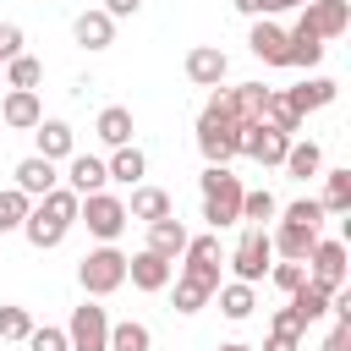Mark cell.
I'll list each match as a JSON object with an SVG mask.
<instances>
[{
    "label": "cell",
    "instance_id": "1",
    "mask_svg": "<svg viewBox=\"0 0 351 351\" xmlns=\"http://www.w3.org/2000/svg\"><path fill=\"white\" fill-rule=\"evenodd\" d=\"M197 154H203L208 165H230V159L241 154V126H236V115H230V88H214V93H208V104H203V115H197Z\"/></svg>",
    "mask_w": 351,
    "mask_h": 351
},
{
    "label": "cell",
    "instance_id": "2",
    "mask_svg": "<svg viewBox=\"0 0 351 351\" xmlns=\"http://www.w3.org/2000/svg\"><path fill=\"white\" fill-rule=\"evenodd\" d=\"M77 203H82V197H77L71 186H49V192H44V197L27 208V219H22V236H27L38 252L60 247V241H66V230L77 225Z\"/></svg>",
    "mask_w": 351,
    "mask_h": 351
},
{
    "label": "cell",
    "instance_id": "3",
    "mask_svg": "<svg viewBox=\"0 0 351 351\" xmlns=\"http://www.w3.org/2000/svg\"><path fill=\"white\" fill-rule=\"evenodd\" d=\"M197 186H203V219L214 225V230H225V225H236L241 219V176H230V165H208L203 176H197Z\"/></svg>",
    "mask_w": 351,
    "mask_h": 351
},
{
    "label": "cell",
    "instance_id": "4",
    "mask_svg": "<svg viewBox=\"0 0 351 351\" xmlns=\"http://www.w3.org/2000/svg\"><path fill=\"white\" fill-rule=\"evenodd\" d=\"M77 280H82V291L88 296H110V291H121L126 285V252L121 247H93L82 263H77Z\"/></svg>",
    "mask_w": 351,
    "mask_h": 351
},
{
    "label": "cell",
    "instance_id": "5",
    "mask_svg": "<svg viewBox=\"0 0 351 351\" xmlns=\"http://www.w3.org/2000/svg\"><path fill=\"white\" fill-rule=\"evenodd\" d=\"M77 219H82L99 241H115V236L126 230V203H121L115 192H88V197L77 203Z\"/></svg>",
    "mask_w": 351,
    "mask_h": 351
},
{
    "label": "cell",
    "instance_id": "6",
    "mask_svg": "<svg viewBox=\"0 0 351 351\" xmlns=\"http://www.w3.org/2000/svg\"><path fill=\"white\" fill-rule=\"evenodd\" d=\"M269 263H274L269 230H263V225H247V230H241V241H236V252H230V269H236V280L258 285V280L269 274Z\"/></svg>",
    "mask_w": 351,
    "mask_h": 351
},
{
    "label": "cell",
    "instance_id": "7",
    "mask_svg": "<svg viewBox=\"0 0 351 351\" xmlns=\"http://www.w3.org/2000/svg\"><path fill=\"white\" fill-rule=\"evenodd\" d=\"M66 340H71V351H110V313H104V307H93V302L71 307Z\"/></svg>",
    "mask_w": 351,
    "mask_h": 351
},
{
    "label": "cell",
    "instance_id": "8",
    "mask_svg": "<svg viewBox=\"0 0 351 351\" xmlns=\"http://www.w3.org/2000/svg\"><path fill=\"white\" fill-rule=\"evenodd\" d=\"M307 280L324 285V291H340V285H346V241H313V252H307Z\"/></svg>",
    "mask_w": 351,
    "mask_h": 351
},
{
    "label": "cell",
    "instance_id": "9",
    "mask_svg": "<svg viewBox=\"0 0 351 351\" xmlns=\"http://www.w3.org/2000/svg\"><path fill=\"white\" fill-rule=\"evenodd\" d=\"M285 148H291V137H285V132H274L269 121L241 126V154H247V159H258V165H280V159H285Z\"/></svg>",
    "mask_w": 351,
    "mask_h": 351
},
{
    "label": "cell",
    "instance_id": "10",
    "mask_svg": "<svg viewBox=\"0 0 351 351\" xmlns=\"http://www.w3.org/2000/svg\"><path fill=\"white\" fill-rule=\"evenodd\" d=\"M225 71H230V60H225L219 44H197V49H186V82H197V88H219Z\"/></svg>",
    "mask_w": 351,
    "mask_h": 351
},
{
    "label": "cell",
    "instance_id": "11",
    "mask_svg": "<svg viewBox=\"0 0 351 351\" xmlns=\"http://www.w3.org/2000/svg\"><path fill=\"white\" fill-rule=\"evenodd\" d=\"M247 49L263 60V66H285V27L280 22H269V16H252V33H247Z\"/></svg>",
    "mask_w": 351,
    "mask_h": 351
},
{
    "label": "cell",
    "instance_id": "12",
    "mask_svg": "<svg viewBox=\"0 0 351 351\" xmlns=\"http://www.w3.org/2000/svg\"><path fill=\"white\" fill-rule=\"evenodd\" d=\"M170 274H176V263L170 258H159V252H137V258H126V280L137 285V291H165L170 285Z\"/></svg>",
    "mask_w": 351,
    "mask_h": 351
},
{
    "label": "cell",
    "instance_id": "13",
    "mask_svg": "<svg viewBox=\"0 0 351 351\" xmlns=\"http://www.w3.org/2000/svg\"><path fill=\"white\" fill-rule=\"evenodd\" d=\"M302 16L313 22V33H318V38H340V33L351 27V0H307V5H302Z\"/></svg>",
    "mask_w": 351,
    "mask_h": 351
},
{
    "label": "cell",
    "instance_id": "14",
    "mask_svg": "<svg viewBox=\"0 0 351 351\" xmlns=\"http://www.w3.org/2000/svg\"><path fill=\"white\" fill-rule=\"evenodd\" d=\"M0 121H5L11 132H33V126L44 121L38 93H33V88H11V93H5V104H0Z\"/></svg>",
    "mask_w": 351,
    "mask_h": 351
},
{
    "label": "cell",
    "instance_id": "15",
    "mask_svg": "<svg viewBox=\"0 0 351 351\" xmlns=\"http://www.w3.org/2000/svg\"><path fill=\"white\" fill-rule=\"evenodd\" d=\"M285 44H291V49H285V66H302V71H307V66H318V60H324V38L313 33V22H307V16H296V27L285 33Z\"/></svg>",
    "mask_w": 351,
    "mask_h": 351
},
{
    "label": "cell",
    "instance_id": "16",
    "mask_svg": "<svg viewBox=\"0 0 351 351\" xmlns=\"http://www.w3.org/2000/svg\"><path fill=\"white\" fill-rule=\"evenodd\" d=\"M104 181H110L104 159H93V154H71V159H66V186H71L77 197H88V192H104Z\"/></svg>",
    "mask_w": 351,
    "mask_h": 351
},
{
    "label": "cell",
    "instance_id": "17",
    "mask_svg": "<svg viewBox=\"0 0 351 351\" xmlns=\"http://www.w3.org/2000/svg\"><path fill=\"white\" fill-rule=\"evenodd\" d=\"M71 33H77V44L82 49H110L115 44V16L99 5V11H82L77 22H71Z\"/></svg>",
    "mask_w": 351,
    "mask_h": 351
},
{
    "label": "cell",
    "instance_id": "18",
    "mask_svg": "<svg viewBox=\"0 0 351 351\" xmlns=\"http://www.w3.org/2000/svg\"><path fill=\"white\" fill-rule=\"evenodd\" d=\"M49 186H60V170H55V159L33 154V159H22V165H16V192H27V197H44Z\"/></svg>",
    "mask_w": 351,
    "mask_h": 351
},
{
    "label": "cell",
    "instance_id": "19",
    "mask_svg": "<svg viewBox=\"0 0 351 351\" xmlns=\"http://www.w3.org/2000/svg\"><path fill=\"white\" fill-rule=\"evenodd\" d=\"M165 214H176V203H170V192L165 186H132V203H126V219H143V225H154V219H165Z\"/></svg>",
    "mask_w": 351,
    "mask_h": 351
},
{
    "label": "cell",
    "instance_id": "20",
    "mask_svg": "<svg viewBox=\"0 0 351 351\" xmlns=\"http://www.w3.org/2000/svg\"><path fill=\"white\" fill-rule=\"evenodd\" d=\"M313 241H318V230H313V225H291V219H280V230L269 236V247H274L280 258H291V263H307Z\"/></svg>",
    "mask_w": 351,
    "mask_h": 351
},
{
    "label": "cell",
    "instance_id": "21",
    "mask_svg": "<svg viewBox=\"0 0 351 351\" xmlns=\"http://www.w3.org/2000/svg\"><path fill=\"white\" fill-rule=\"evenodd\" d=\"M93 137H99L104 148H126V143H132V110H126V104H104L99 121H93Z\"/></svg>",
    "mask_w": 351,
    "mask_h": 351
},
{
    "label": "cell",
    "instance_id": "22",
    "mask_svg": "<svg viewBox=\"0 0 351 351\" xmlns=\"http://www.w3.org/2000/svg\"><path fill=\"white\" fill-rule=\"evenodd\" d=\"M33 137H38V154H44V159H55V165L77 154V132H71L66 121H38V126H33Z\"/></svg>",
    "mask_w": 351,
    "mask_h": 351
},
{
    "label": "cell",
    "instance_id": "23",
    "mask_svg": "<svg viewBox=\"0 0 351 351\" xmlns=\"http://www.w3.org/2000/svg\"><path fill=\"white\" fill-rule=\"evenodd\" d=\"M148 252H159V258H170V263H176V258L186 252V225H181L176 214L154 219V225H148Z\"/></svg>",
    "mask_w": 351,
    "mask_h": 351
},
{
    "label": "cell",
    "instance_id": "24",
    "mask_svg": "<svg viewBox=\"0 0 351 351\" xmlns=\"http://www.w3.org/2000/svg\"><path fill=\"white\" fill-rule=\"evenodd\" d=\"M335 93H340V82H329V77H307V82H296L285 99L296 104V115H307V110H324V104H335Z\"/></svg>",
    "mask_w": 351,
    "mask_h": 351
},
{
    "label": "cell",
    "instance_id": "25",
    "mask_svg": "<svg viewBox=\"0 0 351 351\" xmlns=\"http://www.w3.org/2000/svg\"><path fill=\"white\" fill-rule=\"evenodd\" d=\"M263 99H269L263 82H241V88H230V115H236V126L263 121Z\"/></svg>",
    "mask_w": 351,
    "mask_h": 351
},
{
    "label": "cell",
    "instance_id": "26",
    "mask_svg": "<svg viewBox=\"0 0 351 351\" xmlns=\"http://www.w3.org/2000/svg\"><path fill=\"white\" fill-rule=\"evenodd\" d=\"M280 165H285L296 181H307V176H318V170H324V148H318V143H296V137H291V148H285V159H280Z\"/></svg>",
    "mask_w": 351,
    "mask_h": 351
},
{
    "label": "cell",
    "instance_id": "27",
    "mask_svg": "<svg viewBox=\"0 0 351 351\" xmlns=\"http://www.w3.org/2000/svg\"><path fill=\"white\" fill-rule=\"evenodd\" d=\"M104 170H110V181H121V186H137V181H143V170H148V159H143V148H132V143H126V148H115V154H110V165H104Z\"/></svg>",
    "mask_w": 351,
    "mask_h": 351
},
{
    "label": "cell",
    "instance_id": "28",
    "mask_svg": "<svg viewBox=\"0 0 351 351\" xmlns=\"http://www.w3.org/2000/svg\"><path fill=\"white\" fill-rule=\"evenodd\" d=\"M214 296H219V313H225V318H236V324H241V318H252V307H258V296H252V285H247V280H230V285H219Z\"/></svg>",
    "mask_w": 351,
    "mask_h": 351
},
{
    "label": "cell",
    "instance_id": "29",
    "mask_svg": "<svg viewBox=\"0 0 351 351\" xmlns=\"http://www.w3.org/2000/svg\"><path fill=\"white\" fill-rule=\"evenodd\" d=\"M263 121H269L274 132H285V137H296V132H302V115H296V104H291L285 93H274V88H269V99H263Z\"/></svg>",
    "mask_w": 351,
    "mask_h": 351
},
{
    "label": "cell",
    "instance_id": "30",
    "mask_svg": "<svg viewBox=\"0 0 351 351\" xmlns=\"http://www.w3.org/2000/svg\"><path fill=\"white\" fill-rule=\"evenodd\" d=\"M291 307H296V318H302V324H313V318H324V313H329V291H324V285H313V280H302V285L291 291Z\"/></svg>",
    "mask_w": 351,
    "mask_h": 351
},
{
    "label": "cell",
    "instance_id": "31",
    "mask_svg": "<svg viewBox=\"0 0 351 351\" xmlns=\"http://www.w3.org/2000/svg\"><path fill=\"white\" fill-rule=\"evenodd\" d=\"M148 346H154L148 324H137V318H121V324H110V351H148Z\"/></svg>",
    "mask_w": 351,
    "mask_h": 351
},
{
    "label": "cell",
    "instance_id": "32",
    "mask_svg": "<svg viewBox=\"0 0 351 351\" xmlns=\"http://www.w3.org/2000/svg\"><path fill=\"white\" fill-rule=\"evenodd\" d=\"M318 203H324V214H346V208H351V170H329Z\"/></svg>",
    "mask_w": 351,
    "mask_h": 351
},
{
    "label": "cell",
    "instance_id": "33",
    "mask_svg": "<svg viewBox=\"0 0 351 351\" xmlns=\"http://www.w3.org/2000/svg\"><path fill=\"white\" fill-rule=\"evenodd\" d=\"M27 208H33V197L16 192V186H5V192H0V236H5V230H22Z\"/></svg>",
    "mask_w": 351,
    "mask_h": 351
},
{
    "label": "cell",
    "instance_id": "34",
    "mask_svg": "<svg viewBox=\"0 0 351 351\" xmlns=\"http://www.w3.org/2000/svg\"><path fill=\"white\" fill-rule=\"evenodd\" d=\"M274 214H280L274 192H263V186H258V192H241V219H247V225H263V219H274Z\"/></svg>",
    "mask_w": 351,
    "mask_h": 351
},
{
    "label": "cell",
    "instance_id": "35",
    "mask_svg": "<svg viewBox=\"0 0 351 351\" xmlns=\"http://www.w3.org/2000/svg\"><path fill=\"white\" fill-rule=\"evenodd\" d=\"M5 77H11V88H38V82H44V66H38L33 55H11V60H5Z\"/></svg>",
    "mask_w": 351,
    "mask_h": 351
},
{
    "label": "cell",
    "instance_id": "36",
    "mask_svg": "<svg viewBox=\"0 0 351 351\" xmlns=\"http://www.w3.org/2000/svg\"><path fill=\"white\" fill-rule=\"evenodd\" d=\"M208 296H214V291H208L203 280H192V274H181V280H176V313H197Z\"/></svg>",
    "mask_w": 351,
    "mask_h": 351
},
{
    "label": "cell",
    "instance_id": "37",
    "mask_svg": "<svg viewBox=\"0 0 351 351\" xmlns=\"http://www.w3.org/2000/svg\"><path fill=\"white\" fill-rule=\"evenodd\" d=\"M27 335H33L27 307H0V346H5V340H27Z\"/></svg>",
    "mask_w": 351,
    "mask_h": 351
},
{
    "label": "cell",
    "instance_id": "38",
    "mask_svg": "<svg viewBox=\"0 0 351 351\" xmlns=\"http://www.w3.org/2000/svg\"><path fill=\"white\" fill-rule=\"evenodd\" d=\"M269 280H274V285L291 296V291L307 280V263H291V258H280V263H269Z\"/></svg>",
    "mask_w": 351,
    "mask_h": 351
},
{
    "label": "cell",
    "instance_id": "39",
    "mask_svg": "<svg viewBox=\"0 0 351 351\" xmlns=\"http://www.w3.org/2000/svg\"><path fill=\"white\" fill-rule=\"evenodd\" d=\"M285 219H291V225H313V230H318V225H324V203H318V197H296V203L285 208Z\"/></svg>",
    "mask_w": 351,
    "mask_h": 351
},
{
    "label": "cell",
    "instance_id": "40",
    "mask_svg": "<svg viewBox=\"0 0 351 351\" xmlns=\"http://www.w3.org/2000/svg\"><path fill=\"white\" fill-rule=\"evenodd\" d=\"M22 346H27V351H71L66 329H49V324H44V329H33V335H27Z\"/></svg>",
    "mask_w": 351,
    "mask_h": 351
},
{
    "label": "cell",
    "instance_id": "41",
    "mask_svg": "<svg viewBox=\"0 0 351 351\" xmlns=\"http://www.w3.org/2000/svg\"><path fill=\"white\" fill-rule=\"evenodd\" d=\"M11 55H22V27H16V22H0V66H5Z\"/></svg>",
    "mask_w": 351,
    "mask_h": 351
},
{
    "label": "cell",
    "instance_id": "42",
    "mask_svg": "<svg viewBox=\"0 0 351 351\" xmlns=\"http://www.w3.org/2000/svg\"><path fill=\"white\" fill-rule=\"evenodd\" d=\"M302 329H307V324L296 318V307H280V313H274V335H296V340H302Z\"/></svg>",
    "mask_w": 351,
    "mask_h": 351
},
{
    "label": "cell",
    "instance_id": "43",
    "mask_svg": "<svg viewBox=\"0 0 351 351\" xmlns=\"http://www.w3.org/2000/svg\"><path fill=\"white\" fill-rule=\"evenodd\" d=\"M318 351H351V324H335L329 335H324V346Z\"/></svg>",
    "mask_w": 351,
    "mask_h": 351
},
{
    "label": "cell",
    "instance_id": "44",
    "mask_svg": "<svg viewBox=\"0 0 351 351\" xmlns=\"http://www.w3.org/2000/svg\"><path fill=\"white\" fill-rule=\"evenodd\" d=\"M263 351H302V346H296V335H269Z\"/></svg>",
    "mask_w": 351,
    "mask_h": 351
},
{
    "label": "cell",
    "instance_id": "45",
    "mask_svg": "<svg viewBox=\"0 0 351 351\" xmlns=\"http://www.w3.org/2000/svg\"><path fill=\"white\" fill-rule=\"evenodd\" d=\"M137 5H143V0H104V11H110V16H132Z\"/></svg>",
    "mask_w": 351,
    "mask_h": 351
},
{
    "label": "cell",
    "instance_id": "46",
    "mask_svg": "<svg viewBox=\"0 0 351 351\" xmlns=\"http://www.w3.org/2000/svg\"><path fill=\"white\" fill-rule=\"evenodd\" d=\"M241 16H269V0H236Z\"/></svg>",
    "mask_w": 351,
    "mask_h": 351
},
{
    "label": "cell",
    "instance_id": "47",
    "mask_svg": "<svg viewBox=\"0 0 351 351\" xmlns=\"http://www.w3.org/2000/svg\"><path fill=\"white\" fill-rule=\"evenodd\" d=\"M307 0H269V11H302Z\"/></svg>",
    "mask_w": 351,
    "mask_h": 351
},
{
    "label": "cell",
    "instance_id": "48",
    "mask_svg": "<svg viewBox=\"0 0 351 351\" xmlns=\"http://www.w3.org/2000/svg\"><path fill=\"white\" fill-rule=\"evenodd\" d=\"M219 351H252V346H241V340H230V346H219Z\"/></svg>",
    "mask_w": 351,
    "mask_h": 351
}]
</instances>
